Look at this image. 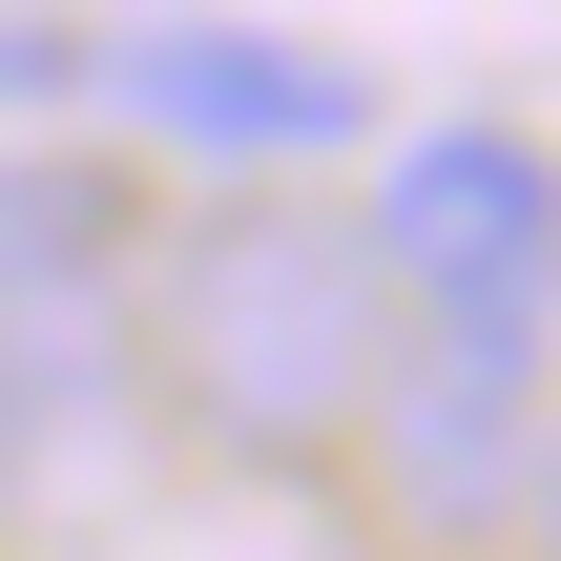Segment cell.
<instances>
[{
  "instance_id": "7a4b0ae2",
  "label": "cell",
  "mask_w": 561,
  "mask_h": 561,
  "mask_svg": "<svg viewBox=\"0 0 561 561\" xmlns=\"http://www.w3.org/2000/svg\"><path fill=\"white\" fill-rule=\"evenodd\" d=\"M125 375V187L62 146H0V500L83 458Z\"/></svg>"
},
{
  "instance_id": "5b68a950",
  "label": "cell",
  "mask_w": 561,
  "mask_h": 561,
  "mask_svg": "<svg viewBox=\"0 0 561 561\" xmlns=\"http://www.w3.org/2000/svg\"><path fill=\"white\" fill-rule=\"evenodd\" d=\"M520 375H541L520 333H437V312L375 354V396H396V479H416L437 520H500V500H520Z\"/></svg>"
},
{
  "instance_id": "6da1fadb",
  "label": "cell",
  "mask_w": 561,
  "mask_h": 561,
  "mask_svg": "<svg viewBox=\"0 0 561 561\" xmlns=\"http://www.w3.org/2000/svg\"><path fill=\"white\" fill-rule=\"evenodd\" d=\"M167 354H187V416H208V437L291 458V437L375 416L396 271H375V229H333V208L250 187V208H208V229H187V271H167Z\"/></svg>"
},
{
  "instance_id": "277c9868",
  "label": "cell",
  "mask_w": 561,
  "mask_h": 561,
  "mask_svg": "<svg viewBox=\"0 0 561 561\" xmlns=\"http://www.w3.org/2000/svg\"><path fill=\"white\" fill-rule=\"evenodd\" d=\"M104 83H125V125H167L187 167H312V146L375 125V62L271 42V21H167V42H125Z\"/></svg>"
},
{
  "instance_id": "3957f363",
  "label": "cell",
  "mask_w": 561,
  "mask_h": 561,
  "mask_svg": "<svg viewBox=\"0 0 561 561\" xmlns=\"http://www.w3.org/2000/svg\"><path fill=\"white\" fill-rule=\"evenodd\" d=\"M375 271H396V312H437V333H520L541 354L561 312V167L520 125H437V146H396V187H375Z\"/></svg>"
}]
</instances>
